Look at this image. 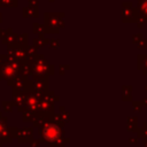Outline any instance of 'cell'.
<instances>
[{"instance_id": "cell-1", "label": "cell", "mask_w": 147, "mask_h": 147, "mask_svg": "<svg viewBox=\"0 0 147 147\" xmlns=\"http://www.w3.org/2000/svg\"><path fill=\"white\" fill-rule=\"evenodd\" d=\"M61 134V130L57 125L55 124H48L47 126H45L44 131H42V136L46 140L48 141H55L59 139Z\"/></svg>"}, {"instance_id": "cell-2", "label": "cell", "mask_w": 147, "mask_h": 147, "mask_svg": "<svg viewBox=\"0 0 147 147\" xmlns=\"http://www.w3.org/2000/svg\"><path fill=\"white\" fill-rule=\"evenodd\" d=\"M1 129H2V125L0 124V132H1Z\"/></svg>"}]
</instances>
